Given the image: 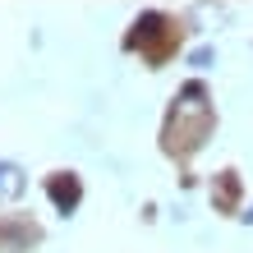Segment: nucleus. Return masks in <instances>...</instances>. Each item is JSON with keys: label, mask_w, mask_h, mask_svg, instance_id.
Instances as JSON below:
<instances>
[{"label": "nucleus", "mask_w": 253, "mask_h": 253, "mask_svg": "<svg viewBox=\"0 0 253 253\" xmlns=\"http://www.w3.org/2000/svg\"><path fill=\"white\" fill-rule=\"evenodd\" d=\"M51 198H55V207H60V212H74V203H79V180H74V175H55L51 180Z\"/></svg>", "instance_id": "1"}]
</instances>
